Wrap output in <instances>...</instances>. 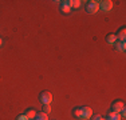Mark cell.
<instances>
[{
  "mask_svg": "<svg viewBox=\"0 0 126 120\" xmlns=\"http://www.w3.org/2000/svg\"><path fill=\"white\" fill-rule=\"evenodd\" d=\"M98 10H99V4H98V1H95V0H90L87 1V4H86V12L87 13H97Z\"/></svg>",
  "mask_w": 126,
  "mask_h": 120,
  "instance_id": "1",
  "label": "cell"
},
{
  "mask_svg": "<svg viewBox=\"0 0 126 120\" xmlns=\"http://www.w3.org/2000/svg\"><path fill=\"white\" fill-rule=\"evenodd\" d=\"M39 100L42 104H50L52 101V94L50 91H43L39 94Z\"/></svg>",
  "mask_w": 126,
  "mask_h": 120,
  "instance_id": "2",
  "label": "cell"
},
{
  "mask_svg": "<svg viewBox=\"0 0 126 120\" xmlns=\"http://www.w3.org/2000/svg\"><path fill=\"white\" fill-rule=\"evenodd\" d=\"M110 109L113 111V112H117V113H119L121 111H124L125 109V103L122 100H114L113 103H111V107H110Z\"/></svg>",
  "mask_w": 126,
  "mask_h": 120,
  "instance_id": "3",
  "label": "cell"
},
{
  "mask_svg": "<svg viewBox=\"0 0 126 120\" xmlns=\"http://www.w3.org/2000/svg\"><path fill=\"white\" fill-rule=\"evenodd\" d=\"M98 4H99V8L102 11H110L113 8L111 0H102V1H98Z\"/></svg>",
  "mask_w": 126,
  "mask_h": 120,
  "instance_id": "4",
  "label": "cell"
},
{
  "mask_svg": "<svg viewBox=\"0 0 126 120\" xmlns=\"http://www.w3.org/2000/svg\"><path fill=\"white\" fill-rule=\"evenodd\" d=\"M115 37H117V40H119V41H125V39H126V28L125 27H121V28L117 31Z\"/></svg>",
  "mask_w": 126,
  "mask_h": 120,
  "instance_id": "5",
  "label": "cell"
},
{
  "mask_svg": "<svg viewBox=\"0 0 126 120\" xmlns=\"http://www.w3.org/2000/svg\"><path fill=\"white\" fill-rule=\"evenodd\" d=\"M82 109V119H90L93 116V109L90 107H80Z\"/></svg>",
  "mask_w": 126,
  "mask_h": 120,
  "instance_id": "6",
  "label": "cell"
},
{
  "mask_svg": "<svg viewBox=\"0 0 126 120\" xmlns=\"http://www.w3.org/2000/svg\"><path fill=\"white\" fill-rule=\"evenodd\" d=\"M121 119H122L121 115L117 113V112H113V111H110L106 116V120H121Z\"/></svg>",
  "mask_w": 126,
  "mask_h": 120,
  "instance_id": "7",
  "label": "cell"
},
{
  "mask_svg": "<svg viewBox=\"0 0 126 120\" xmlns=\"http://www.w3.org/2000/svg\"><path fill=\"white\" fill-rule=\"evenodd\" d=\"M71 10V7L68 5V0H64V1H62L61 3V11L62 12H64V13H68Z\"/></svg>",
  "mask_w": 126,
  "mask_h": 120,
  "instance_id": "8",
  "label": "cell"
},
{
  "mask_svg": "<svg viewBox=\"0 0 126 120\" xmlns=\"http://www.w3.org/2000/svg\"><path fill=\"white\" fill-rule=\"evenodd\" d=\"M114 48H115L117 51H125V49H126V44H125V41H119V40H117L115 43H114Z\"/></svg>",
  "mask_w": 126,
  "mask_h": 120,
  "instance_id": "9",
  "label": "cell"
},
{
  "mask_svg": "<svg viewBox=\"0 0 126 120\" xmlns=\"http://www.w3.org/2000/svg\"><path fill=\"white\" fill-rule=\"evenodd\" d=\"M73 116L77 119H82V109H80V107H75L73 109Z\"/></svg>",
  "mask_w": 126,
  "mask_h": 120,
  "instance_id": "10",
  "label": "cell"
},
{
  "mask_svg": "<svg viewBox=\"0 0 126 120\" xmlns=\"http://www.w3.org/2000/svg\"><path fill=\"white\" fill-rule=\"evenodd\" d=\"M24 115L28 120H32V119H35V116H36V112H35L34 109H27Z\"/></svg>",
  "mask_w": 126,
  "mask_h": 120,
  "instance_id": "11",
  "label": "cell"
},
{
  "mask_svg": "<svg viewBox=\"0 0 126 120\" xmlns=\"http://www.w3.org/2000/svg\"><path fill=\"white\" fill-rule=\"evenodd\" d=\"M106 41L110 44H114L117 41V37H115V34H107L106 36Z\"/></svg>",
  "mask_w": 126,
  "mask_h": 120,
  "instance_id": "12",
  "label": "cell"
},
{
  "mask_svg": "<svg viewBox=\"0 0 126 120\" xmlns=\"http://www.w3.org/2000/svg\"><path fill=\"white\" fill-rule=\"evenodd\" d=\"M35 119L36 120H48V116H47V113H44V112H38L36 113V116H35Z\"/></svg>",
  "mask_w": 126,
  "mask_h": 120,
  "instance_id": "13",
  "label": "cell"
},
{
  "mask_svg": "<svg viewBox=\"0 0 126 120\" xmlns=\"http://www.w3.org/2000/svg\"><path fill=\"white\" fill-rule=\"evenodd\" d=\"M68 5H70V7H74V8H78L80 5V1L79 0H68Z\"/></svg>",
  "mask_w": 126,
  "mask_h": 120,
  "instance_id": "14",
  "label": "cell"
},
{
  "mask_svg": "<svg viewBox=\"0 0 126 120\" xmlns=\"http://www.w3.org/2000/svg\"><path fill=\"white\" fill-rule=\"evenodd\" d=\"M51 111V108H50V104H42V112H44V113H48Z\"/></svg>",
  "mask_w": 126,
  "mask_h": 120,
  "instance_id": "15",
  "label": "cell"
},
{
  "mask_svg": "<svg viewBox=\"0 0 126 120\" xmlns=\"http://www.w3.org/2000/svg\"><path fill=\"white\" fill-rule=\"evenodd\" d=\"M16 120H28V119H27V118H26V115L23 113V115H19V116H17Z\"/></svg>",
  "mask_w": 126,
  "mask_h": 120,
  "instance_id": "16",
  "label": "cell"
},
{
  "mask_svg": "<svg viewBox=\"0 0 126 120\" xmlns=\"http://www.w3.org/2000/svg\"><path fill=\"white\" fill-rule=\"evenodd\" d=\"M101 118H102V116H101V115H95V116H94V118H93V120H99Z\"/></svg>",
  "mask_w": 126,
  "mask_h": 120,
  "instance_id": "17",
  "label": "cell"
},
{
  "mask_svg": "<svg viewBox=\"0 0 126 120\" xmlns=\"http://www.w3.org/2000/svg\"><path fill=\"white\" fill-rule=\"evenodd\" d=\"M1 44H3V40H1V39H0V47H1Z\"/></svg>",
  "mask_w": 126,
  "mask_h": 120,
  "instance_id": "18",
  "label": "cell"
},
{
  "mask_svg": "<svg viewBox=\"0 0 126 120\" xmlns=\"http://www.w3.org/2000/svg\"><path fill=\"white\" fill-rule=\"evenodd\" d=\"M99 120H106V119H103V118H101V119H99Z\"/></svg>",
  "mask_w": 126,
  "mask_h": 120,
  "instance_id": "19",
  "label": "cell"
},
{
  "mask_svg": "<svg viewBox=\"0 0 126 120\" xmlns=\"http://www.w3.org/2000/svg\"><path fill=\"white\" fill-rule=\"evenodd\" d=\"M32 120H36V119H32Z\"/></svg>",
  "mask_w": 126,
  "mask_h": 120,
  "instance_id": "20",
  "label": "cell"
}]
</instances>
